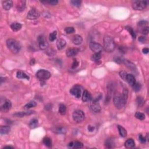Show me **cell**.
<instances>
[{"label": "cell", "instance_id": "cell-33", "mask_svg": "<svg viewBox=\"0 0 149 149\" xmlns=\"http://www.w3.org/2000/svg\"><path fill=\"white\" fill-rule=\"evenodd\" d=\"M36 105H37V103H36V101H30L29 103H28V104H26V105H25L24 107L25 109H29V108H30L36 107Z\"/></svg>", "mask_w": 149, "mask_h": 149}, {"label": "cell", "instance_id": "cell-28", "mask_svg": "<svg viewBox=\"0 0 149 149\" xmlns=\"http://www.w3.org/2000/svg\"><path fill=\"white\" fill-rule=\"evenodd\" d=\"M53 131L58 134H64L66 132V129L64 127H57L54 129Z\"/></svg>", "mask_w": 149, "mask_h": 149}, {"label": "cell", "instance_id": "cell-17", "mask_svg": "<svg viewBox=\"0 0 149 149\" xmlns=\"http://www.w3.org/2000/svg\"><path fill=\"white\" fill-rule=\"evenodd\" d=\"M66 45V42L65 40L62 39H60L57 40V48L59 50H62L64 48Z\"/></svg>", "mask_w": 149, "mask_h": 149}, {"label": "cell", "instance_id": "cell-1", "mask_svg": "<svg viewBox=\"0 0 149 149\" xmlns=\"http://www.w3.org/2000/svg\"><path fill=\"white\" fill-rule=\"evenodd\" d=\"M113 102L115 107L119 110L122 108L126 103V101L123 99L122 94L118 91L114 93Z\"/></svg>", "mask_w": 149, "mask_h": 149}, {"label": "cell", "instance_id": "cell-51", "mask_svg": "<svg viewBox=\"0 0 149 149\" xmlns=\"http://www.w3.org/2000/svg\"><path fill=\"white\" fill-rule=\"evenodd\" d=\"M94 129H95L94 126H91V125H89V126H88V130H89V131H90V132H93V131H94Z\"/></svg>", "mask_w": 149, "mask_h": 149}, {"label": "cell", "instance_id": "cell-53", "mask_svg": "<svg viewBox=\"0 0 149 149\" xmlns=\"http://www.w3.org/2000/svg\"><path fill=\"white\" fill-rule=\"evenodd\" d=\"M34 64H35V60H34V58H33V59L31 60L30 62V64L31 65H33Z\"/></svg>", "mask_w": 149, "mask_h": 149}, {"label": "cell", "instance_id": "cell-50", "mask_svg": "<svg viewBox=\"0 0 149 149\" xmlns=\"http://www.w3.org/2000/svg\"><path fill=\"white\" fill-rule=\"evenodd\" d=\"M138 40L140 42L144 43H145L146 41V38L144 37V36H140V37H139Z\"/></svg>", "mask_w": 149, "mask_h": 149}, {"label": "cell", "instance_id": "cell-14", "mask_svg": "<svg viewBox=\"0 0 149 149\" xmlns=\"http://www.w3.org/2000/svg\"><path fill=\"white\" fill-rule=\"evenodd\" d=\"M79 52V50L77 48H68L66 50V54L67 57H72L76 55Z\"/></svg>", "mask_w": 149, "mask_h": 149}, {"label": "cell", "instance_id": "cell-32", "mask_svg": "<svg viewBox=\"0 0 149 149\" xmlns=\"http://www.w3.org/2000/svg\"><path fill=\"white\" fill-rule=\"evenodd\" d=\"M59 112L61 115H64L66 112V107L64 104H61L59 106Z\"/></svg>", "mask_w": 149, "mask_h": 149}, {"label": "cell", "instance_id": "cell-52", "mask_svg": "<svg viewBox=\"0 0 149 149\" xmlns=\"http://www.w3.org/2000/svg\"><path fill=\"white\" fill-rule=\"evenodd\" d=\"M149 50L148 48H145L143 49V53L144 54H147L149 53Z\"/></svg>", "mask_w": 149, "mask_h": 149}, {"label": "cell", "instance_id": "cell-36", "mask_svg": "<svg viewBox=\"0 0 149 149\" xmlns=\"http://www.w3.org/2000/svg\"><path fill=\"white\" fill-rule=\"evenodd\" d=\"M114 145V141L112 139H108V140H106L105 145L108 148H112V147H113Z\"/></svg>", "mask_w": 149, "mask_h": 149}, {"label": "cell", "instance_id": "cell-31", "mask_svg": "<svg viewBox=\"0 0 149 149\" xmlns=\"http://www.w3.org/2000/svg\"><path fill=\"white\" fill-rule=\"evenodd\" d=\"M43 143L48 147H52V140L50 137H45L43 139Z\"/></svg>", "mask_w": 149, "mask_h": 149}, {"label": "cell", "instance_id": "cell-16", "mask_svg": "<svg viewBox=\"0 0 149 149\" xmlns=\"http://www.w3.org/2000/svg\"><path fill=\"white\" fill-rule=\"evenodd\" d=\"M72 41L73 43L75 45H80L83 42V39H82V36L80 35H74L72 37Z\"/></svg>", "mask_w": 149, "mask_h": 149}, {"label": "cell", "instance_id": "cell-15", "mask_svg": "<svg viewBox=\"0 0 149 149\" xmlns=\"http://www.w3.org/2000/svg\"><path fill=\"white\" fill-rule=\"evenodd\" d=\"M83 143L79 141H74V142H71L68 145V147L73 149H81L83 147Z\"/></svg>", "mask_w": 149, "mask_h": 149}, {"label": "cell", "instance_id": "cell-43", "mask_svg": "<svg viewBox=\"0 0 149 149\" xmlns=\"http://www.w3.org/2000/svg\"><path fill=\"white\" fill-rule=\"evenodd\" d=\"M45 53H46L48 55H49V56H53V55H54L55 54H56L55 50H54L53 49H50V48L49 49L47 48L46 50Z\"/></svg>", "mask_w": 149, "mask_h": 149}, {"label": "cell", "instance_id": "cell-37", "mask_svg": "<svg viewBox=\"0 0 149 149\" xmlns=\"http://www.w3.org/2000/svg\"><path fill=\"white\" fill-rule=\"evenodd\" d=\"M132 87L134 91H136V92H137V91H140V90L141 89V87L142 86H141L140 83H139V82H136L134 85V86H132Z\"/></svg>", "mask_w": 149, "mask_h": 149}, {"label": "cell", "instance_id": "cell-34", "mask_svg": "<svg viewBox=\"0 0 149 149\" xmlns=\"http://www.w3.org/2000/svg\"><path fill=\"white\" fill-rule=\"evenodd\" d=\"M134 117L139 120H144L145 119V115L140 112H136L134 114Z\"/></svg>", "mask_w": 149, "mask_h": 149}, {"label": "cell", "instance_id": "cell-3", "mask_svg": "<svg viewBox=\"0 0 149 149\" xmlns=\"http://www.w3.org/2000/svg\"><path fill=\"white\" fill-rule=\"evenodd\" d=\"M7 45L9 50L14 54L18 53L21 48L20 44L16 40L13 39H9L7 40Z\"/></svg>", "mask_w": 149, "mask_h": 149}, {"label": "cell", "instance_id": "cell-38", "mask_svg": "<svg viewBox=\"0 0 149 149\" xmlns=\"http://www.w3.org/2000/svg\"><path fill=\"white\" fill-rule=\"evenodd\" d=\"M136 102H137V105L139 107H142L145 104V100H144L143 98L142 97H138L137 98V99H136Z\"/></svg>", "mask_w": 149, "mask_h": 149}, {"label": "cell", "instance_id": "cell-6", "mask_svg": "<svg viewBox=\"0 0 149 149\" xmlns=\"http://www.w3.org/2000/svg\"><path fill=\"white\" fill-rule=\"evenodd\" d=\"M147 5V1H136L132 4V8L134 10L142 11L145 9Z\"/></svg>", "mask_w": 149, "mask_h": 149}, {"label": "cell", "instance_id": "cell-27", "mask_svg": "<svg viewBox=\"0 0 149 149\" xmlns=\"http://www.w3.org/2000/svg\"><path fill=\"white\" fill-rule=\"evenodd\" d=\"M33 113H34V111H28V112H17V113L14 114V115L16 117H24L25 115H30V114H33Z\"/></svg>", "mask_w": 149, "mask_h": 149}, {"label": "cell", "instance_id": "cell-12", "mask_svg": "<svg viewBox=\"0 0 149 149\" xmlns=\"http://www.w3.org/2000/svg\"><path fill=\"white\" fill-rule=\"evenodd\" d=\"M11 107H12V103L10 101L7 100L5 101L4 104L2 105H1V111L2 112H7L11 110Z\"/></svg>", "mask_w": 149, "mask_h": 149}, {"label": "cell", "instance_id": "cell-20", "mask_svg": "<svg viewBox=\"0 0 149 149\" xmlns=\"http://www.w3.org/2000/svg\"><path fill=\"white\" fill-rule=\"evenodd\" d=\"M122 62L125 64V66H127L128 68H129V69H132V71H134V69H136L135 65H134V63L132 62L129 61V60H123Z\"/></svg>", "mask_w": 149, "mask_h": 149}, {"label": "cell", "instance_id": "cell-2", "mask_svg": "<svg viewBox=\"0 0 149 149\" xmlns=\"http://www.w3.org/2000/svg\"><path fill=\"white\" fill-rule=\"evenodd\" d=\"M104 49L107 53H112L115 48V44L113 39L110 36H105L104 38Z\"/></svg>", "mask_w": 149, "mask_h": 149}, {"label": "cell", "instance_id": "cell-21", "mask_svg": "<svg viewBox=\"0 0 149 149\" xmlns=\"http://www.w3.org/2000/svg\"><path fill=\"white\" fill-rule=\"evenodd\" d=\"M16 77L18 79H25L26 80H29L30 77L28 74H25L22 71H18L16 73Z\"/></svg>", "mask_w": 149, "mask_h": 149}, {"label": "cell", "instance_id": "cell-47", "mask_svg": "<svg viewBox=\"0 0 149 149\" xmlns=\"http://www.w3.org/2000/svg\"><path fill=\"white\" fill-rule=\"evenodd\" d=\"M47 3H48L51 5H56L58 3V1L57 0H52V1H47Z\"/></svg>", "mask_w": 149, "mask_h": 149}, {"label": "cell", "instance_id": "cell-24", "mask_svg": "<svg viewBox=\"0 0 149 149\" xmlns=\"http://www.w3.org/2000/svg\"><path fill=\"white\" fill-rule=\"evenodd\" d=\"M22 25L19 23H13L11 25V28L14 31H18L19 30L21 29L22 28Z\"/></svg>", "mask_w": 149, "mask_h": 149}, {"label": "cell", "instance_id": "cell-4", "mask_svg": "<svg viewBox=\"0 0 149 149\" xmlns=\"http://www.w3.org/2000/svg\"><path fill=\"white\" fill-rule=\"evenodd\" d=\"M85 117V113L82 110H76L72 114L73 119L76 122L80 123L84 120Z\"/></svg>", "mask_w": 149, "mask_h": 149}, {"label": "cell", "instance_id": "cell-55", "mask_svg": "<svg viewBox=\"0 0 149 149\" xmlns=\"http://www.w3.org/2000/svg\"><path fill=\"white\" fill-rule=\"evenodd\" d=\"M4 148H8V149H14V147L12 146H5Z\"/></svg>", "mask_w": 149, "mask_h": 149}, {"label": "cell", "instance_id": "cell-39", "mask_svg": "<svg viewBox=\"0 0 149 149\" xmlns=\"http://www.w3.org/2000/svg\"><path fill=\"white\" fill-rule=\"evenodd\" d=\"M57 31H54L53 33H51L50 34L49 36V39L51 42H54L55 39H57Z\"/></svg>", "mask_w": 149, "mask_h": 149}, {"label": "cell", "instance_id": "cell-49", "mask_svg": "<svg viewBox=\"0 0 149 149\" xmlns=\"http://www.w3.org/2000/svg\"><path fill=\"white\" fill-rule=\"evenodd\" d=\"M114 61L118 63V64H121V63L122 62L123 60L120 58V57H115V58H114Z\"/></svg>", "mask_w": 149, "mask_h": 149}, {"label": "cell", "instance_id": "cell-41", "mask_svg": "<svg viewBox=\"0 0 149 149\" xmlns=\"http://www.w3.org/2000/svg\"><path fill=\"white\" fill-rule=\"evenodd\" d=\"M65 31L67 34H72V33H74L75 30L73 27H67L65 29Z\"/></svg>", "mask_w": 149, "mask_h": 149}, {"label": "cell", "instance_id": "cell-18", "mask_svg": "<svg viewBox=\"0 0 149 149\" xmlns=\"http://www.w3.org/2000/svg\"><path fill=\"white\" fill-rule=\"evenodd\" d=\"M13 1H5L2 2V7L5 10L8 11L13 6Z\"/></svg>", "mask_w": 149, "mask_h": 149}, {"label": "cell", "instance_id": "cell-40", "mask_svg": "<svg viewBox=\"0 0 149 149\" xmlns=\"http://www.w3.org/2000/svg\"><path fill=\"white\" fill-rule=\"evenodd\" d=\"M71 3L73 5L76 7H80V5L82 4L81 1H79V0H73V1H71Z\"/></svg>", "mask_w": 149, "mask_h": 149}, {"label": "cell", "instance_id": "cell-13", "mask_svg": "<svg viewBox=\"0 0 149 149\" xmlns=\"http://www.w3.org/2000/svg\"><path fill=\"white\" fill-rule=\"evenodd\" d=\"M92 100L93 97L90 93L89 92L88 90H85L82 95V101L83 102H89V101H92Z\"/></svg>", "mask_w": 149, "mask_h": 149}, {"label": "cell", "instance_id": "cell-45", "mask_svg": "<svg viewBox=\"0 0 149 149\" xmlns=\"http://www.w3.org/2000/svg\"><path fill=\"white\" fill-rule=\"evenodd\" d=\"M139 141H140L142 143H145L146 142V137H143L142 134H140L139 135Z\"/></svg>", "mask_w": 149, "mask_h": 149}, {"label": "cell", "instance_id": "cell-48", "mask_svg": "<svg viewBox=\"0 0 149 149\" xmlns=\"http://www.w3.org/2000/svg\"><path fill=\"white\" fill-rule=\"evenodd\" d=\"M147 24V22L146 21H144V20H142V21L139 22L138 23V26L140 27V28H142V27H144Z\"/></svg>", "mask_w": 149, "mask_h": 149}, {"label": "cell", "instance_id": "cell-19", "mask_svg": "<svg viewBox=\"0 0 149 149\" xmlns=\"http://www.w3.org/2000/svg\"><path fill=\"white\" fill-rule=\"evenodd\" d=\"M26 8V1H18L16 5V8L18 11L22 12L24 11Z\"/></svg>", "mask_w": 149, "mask_h": 149}, {"label": "cell", "instance_id": "cell-23", "mask_svg": "<svg viewBox=\"0 0 149 149\" xmlns=\"http://www.w3.org/2000/svg\"><path fill=\"white\" fill-rule=\"evenodd\" d=\"M126 81L128 82V83L130 85L134 86V83H136V80H135V78H134V76L132 74H128L127 77H126Z\"/></svg>", "mask_w": 149, "mask_h": 149}, {"label": "cell", "instance_id": "cell-46", "mask_svg": "<svg viewBox=\"0 0 149 149\" xmlns=\"http://www.w3.org/2000/svg\"><path fill=\"white\" fill-rule=\"evenodd\" d=\"M78 65H79V62L77 61L76 59H74V62H73V64L72 65V68L74 69V68H76Z\"/></svg>", "mask_w": 149, "mask_h": 149}, {"label": "cell", "instance_id": "cell-44", "mask_svg": "<svg viewBox=\"0 0 149 149\" xmlns=\"http://www.w3.org/2000/svg\"><path fill=\"white\" fill-rule=\"evenodd\" d=\"M127 75H128V74L124 71H122L119 72L120 77H121L123 80H125V81H126V77H127Z\"/></svg>", "mask_w": 149, "mask_h": 149}, {"label": "cell", "instance_id": "cell-54", "mask_svg": "<svg viewBox=\"0 0 149 149\" xmlns=\"http://www.w3.org/2000/svg\"><path fill=\"white\" fill-rule=\"evenodd\" d=\"M52 106L50 105V104H48V105H47L45 106V109L46 110H50V109L52 108Z\"/></svg>", "mask_w": 149, "mask_h": 149}, {"label": "cell", "instance_id": "cell-9", "mask_svg": "<svg viewBox=\"0 0 149 149\" xmlns=\"http://www.w3.org/2000/svg\"><path fill=\"white\" fill-rule=\"evenodd\" d=\"M90 48L94 53H101L102 51L103 47L100 44L97 43L92 42L90 43Z\"/></svg>", "mask_w": 149, "mask_h": 149}, {"label": "cell", "instance_id": "cell-26", "mask_svg": "<svg viewBox=\"0 0 149 149\" xmlns=\"http://www.w3.org/2000/svg\"><path fill=\"white\" fill-rule=\"evenodd\" d=\"M11 128L8 126H1L0 128V133L1 134H8L10 132Z\"/></svg>", "mask_w": 149, "mask_h": 149}, {"label": "cell", "instance_id": "cell-25", "mask_svg": "<svg viewBox=\"0 0 149 149\" xmlns=\"http://www.w3.org/2000/svg\"><path fill=\"white\" fill-rule=\"evenodd\" d=\"M118 129L120 136H121V137H126V135H127V132H126V129H125L124 128L121 126V125H118Z\"/></svg>", "mask_w": 149, "mask_h": 149}, {"label": "cell", "instance_id": "cell-42", "mask_svg": "<svg viewBox=\"0 0 149 149\" xmlns=\"http://www.w3.org/2000/svg\"><path fill=\"white\" fill-rule=\"evenodd\" d=\"M141 28V32H142V34H145V35H146L149 33V28L148 26H144V27H142Z\"/></svg>", "mask_w": 149, "mask_h": 149}, {"label": "cell", "instance_id": "cell-29", "mask_svg": "<svg viewBox=\"0 0 149 149\" xmlns=\"http://www.w3.org/2000/svg\"><path fill=\"white\" fill-rule=\"evenodd\" d=\"M101 53H94V54L91 55V59L93 61L97 62L101 59Z\"/></svg>", "mask_w": 149, "mask_h": 149}, {"label": "cell", "instance_id": "cell-7", "mask_svg": "<svg viewBox=\"0 0 149 149\" xmlns=\"http://www.w3.org/2000/svg\"><path fill=\"white\" fill-rule=\"evenodd\" d=\"M38 42L40 49L42 50H47L48 47V43L45 37L43 35H40L38 37Z\"/></svg>", "mask_w": 149, "mask_h": 149}, {"label": "cell", "instance_id": "cell-8", "mask_svg": "<svg viewBox=\"0 0 149 149\" xmlns=\"http://www.w3.org/2000/svg\"><path fill=\"white\" fill-rule=\"evenodd\" d=\"M82 93V88L79 85L74 86L70 90L71 94H72L73 96L75 97L77 99H79L81 97Z\"/></svg>", "mask_w": 149, "mask_h": 149}, {"label": "cell", "instance_id": "cell-35", "mask_svg": "<svg viewBox=\"0 0 149 149\" xmlns=\"http://www.w3.org/2000/svg\"><path fill=\"white\" fill-rule=\"evenodd\" d=\"M125 29H126L128 31H129L130 34H131L132 37H133V39H136V34H135V33H134V30H133V29L130 26H126L125 27Z\"/></svg>", "mask_w": 149, "mask_h": 149}, {"label": "cell", "instance_id": "cell-22", "mask_svg": "<svg viewBox=\"0 0 149 149\" xmlns=\"http://www.w3.org/2000/svg\"><path fill=\"white\" fill-rule=\"evenodd\" d=\"M135 145V143L133 139H128L125 143V146L127 149L133 148Z\"/></svg>", "mask_w": 149, "mask_h": 149}, {"label": "cell", "instance_id": "cell-30", "mask_svg": "<svg viewBox=\"0 0 149 149\" xmlns=\"http://www.w3.org/2000/svg\"><path fill=\"white\" fill-rule=\"evenodd\" d=\"M38 125H39V122H38V120L35 118L32 119L29 122V126L31 129H34V128L37 127Z\"/></svg>", "mask_w": 149, "mask_h": 149}, {"label": "cell", "instance_id": "cell-10", "mask_svg": "<svg viewBox=\"0 0 149 149\" xmlns=\"http://www.w3.org/2000/svg\"><path fill=\"white\" fill-rule=\"evenodd\" d=\"M40 14L39 12L36 10V9H31V10L29 11V12L28 13V16H27V18L29 19L30 20H34L36 19L39 17Z\"/></svg>", "mask_w": 149, "mask_h": 149}, {"label": "cell", "instance_id": "cell-5", "mask_svg": "<svg viewBox=\"0 0 149 149\" xmlns=\"http://www.w3.org/2000/svg\"><path fill=\"white\" fill-rule=\"evenodd\" d=\"M36 76L40 80L44 81L45 80H47L51 77V74L49 71L45 70V69H40L36 73Z\"/></svg>", "mask_w": 149, "mask_h": 149}, {"label": "cell", "instance_id": "cell-11", "mask_svg": "<svg viewBox=\"0 0 149 149\" xmlns=\"http://www.w3.org/2000/svg\"><path fill=\"white\" fill-rule=\"evenodd\" d=\"M90 108L93 112H96V113L100 112L101 110V106L99 103V101L94 100H92V103L90 105Z\"/></svg>", "mask_w": 149, "mask_h": 149}]
</instances>
